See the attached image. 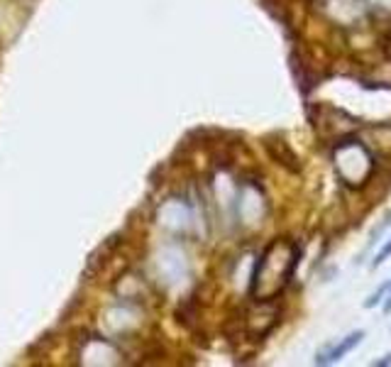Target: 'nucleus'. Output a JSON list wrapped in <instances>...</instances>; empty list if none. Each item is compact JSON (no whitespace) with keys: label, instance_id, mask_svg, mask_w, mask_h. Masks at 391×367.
<instances>
[{"label":"nucleus","instance_id":"obj_1","mask_svg":"<svg viewBox=\"0 0 391 367\" xmlns=\"http://www.w3.org/2000/svg\"><path fill=\"white\" fill-rule=\"evenodd\" d=\"M264 150H267V155L286 171H291V174H299L301 171L299 155L293 152V147L284 140L281 135H267V137H264Z\"/></svg>","mask_w":391,"mask_h":367},{"label":"nucleus","instance_id":"obj_4","mask_svg":"<svg viewBox=\"0 0 391 367\" xmlns=\"http://www.w3.org/2000/svg\"><path fill=\"white\" fill-rule=\"evenodd\" d=\"M384 365H391V352H386L384 357H379V360L372 362V367H384Z\"/></svg>","mask_w":391,"mask_h":367},{"label":"nucleus","instance_id":"obj_5","mask_svg":"<svg viewBox=\"0 0 391 367\" xmlns=\"http://www.w3.org/2000/svg\"><path fill=\"white\" fill-rule=\"evenodd\" d=\"M384 311L386 314L391 311V280H389V291H386V296H384Z\"/></svg>","mask_w":391,"mask_h":367},{"label":"nucleus","instance_id":"obj_2","mask_svg":"<svg viewBox=\"0 0 391 367\" xmlns=\"http://www.w3.org/2000/svg\"><path fill=\"white\" fill-rule=\"evenodd\" d=\"M362 338H365V333L355 331V333H350V336L342 338L340 343H335V345H328L325 350H320L318 355H315V365H333V362L342 360V357H345L347 352L352 350V348L360 345Z\"/></svg>","mask_w":391,"mask_h":367},{"label":"nucleus","instance_id":"obj_3","mask_svg":"<svg viewBox=\"0 0 391 367\" xmlns=\"http://www.w3.org/2000/svg\"><path fill=\"white\" fill-rule=\"evenodd\" d=\"M389 257H391V238L386 240V243H384V248L379 250V255H376V257H374V262H372V267H374V269H376V267H381V264H384Z\"/></svg>","mask_w":391,"mask_h":367}]
</instances>
